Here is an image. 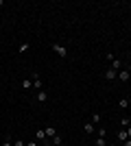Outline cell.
<instances>
[{"label":"cell","mask_w":131,"mask_h":146,"mask_svg":"<svg viewBox=\"0 0 131 146\" xmlns=\"http://www.w3.org/2000/svg\"><path fill=\"white\" fill-rule=\"evenodd\" d=\"M50 142H53V146H61V144H63V140H61V135H59V133H57Z\"/></svg>","instance_id":"12"},{"label":"cell","mask_w":131,"mask_h":146,"mask_svg":"<svg viewBox=\"0 0 131 146\" xmlns=\"http://www.w3.org/2000/svg\"><path fill=\"white\" fill-rule=\"evenodd\" d=\"M107 146H118V144H107Z\"/></svg>","instance_id":"23"},{"label":"cell","mask_w":131,"mask_h":146,"mask_svg":"<svg viewBox=\"0 0 131 146\" xmlns=\"http://www.w3.org/2000/svg\"><path fill=\"white\" fill-rule=\"evenodd\" d=\"M118 107L120 109H127L129 107V98H118Z\"/></svg>","instance_id":"10"},{"label":"cell","mask_w":131,"mask_h":146,"mask_svg":"<svg viewBox=\"0 0 131 146\" xmlns=\"http://www.w3.org/2000/svg\"><path fill=\"white\" fill-rule=\"evenodd\" d=\"M33 87H35L37 92H42V79H39L37 72H33Z\"/></svg>","instance_id":"4"},{"label":"cell","mask_w":131,"mask_h":146,"mask_svg":"<svg viewBox=\"0 0 131 146\" xmlns=\"http://www.w3.org/2000/svg\"><path fill=\"white\" fill-rule=\"evenodd\" d=\"M37 100H39V103H46V100H48V94H46V92H37Z\"/></svg>","instance_id":"11"},{"label":"cell","mask_w":131,"mask_h":146,"mask_svg":"<svg viewBox=\"0 0 131 146\" xmlns=\"http://www.w3.org/2000/svg\"><path fill=\"white\" fill-rule=\"evenodd\" d=\"M118 79L122 81V83H127V81L131 79V72H129V70H120V72H118Z\"/></svg>","instance_id":"5"},{"label":"cell","mask_w":131,"mask_h":146,"mask_svg":"<svg viewBox=\"0 0 131 146\" xmlns=\"http://www.w3.org/2000/svg\"><path fill=\"white\" fill-rule=\"evenodd\" d=\"M35 137H37L39 142L46 140V129H37V131H35Z\"/></svg>","instance_id":"8"},{"label":"cell","mask_w":131,"mask_h":146,"mask_svg":"<svg viewBox=\"0 0 131 146\" xmlns=\"http://www.w3.org/2000/svg\"><path fill=\"white\" fill-rule=\"evenodd\" d=\"M22 87H24V90H29V87H31V79H24V81H22Z\"/></svg>","instance_id":"17"},{"label":"cell","mask_w":131,"mask_h":146,"mask_svg":"<svg viewBox=\"0 0 131 146\" xmlns=\"http://www.w3.org/2000/svg\"><path fill=\"white\" fill-rule=\"evenodd\" d=\"M55 135H57V129L55 127H48V129H46V137H48V140H53Z\"/></svg>","instance_id":"9"},{"label":"cell","mask_w":131,"mask_h":146,"mask_svg":"<svg viewBox=\"0 0 131 146\" xmlns=\"http://www.w3.org/2000/svg\"><path fill=\"white\" fill-rule=\"evenodd\" d=\"M26 146H37V142H29V144H26Z\"/></svg>","instance_id":"22"},{"label":"cell","mask_w":131,"mask_h":146,"mask_svg":"<svg viewBox=\"0 0 131 146\" xmlns=\"http://www.w3.org/2000/svg\"><path fill=\"white\" fill-rule=\"evenodd\" d=\"M103 79H107V81H116V79H118V72L109 68V70H105V72H103Z\"/></svg>","instance_id":"2"},{"label":"cell","mask_w":131,"mask_h":146,"mask_svg":"<svg viewBox=\"0 0 131 146\" xmlns=\"http://www.w3.org/2000/svg\"><path fill=\"white\" fill-rule=\"evenodd\" d=\"M53 50H55L57 57H61V59H66V55H68V48L61 46V44H53Z\"/></svg>","instance_id":"1"},{"label":"cell","mask_w":131,"mask_h":146,"mask_svg":"<svg viewBox=\"0 0 131 146\" xmlns=\"http://www.w3.org/2000/svg\"><path fill=\"white\" fill-rule=\"evenodd\" d=\"M127 135H129V140H131V124L127 127Z\"/></svg>","instance_id":"20"},{"label":"cell","mask_w":131,"mask_h":146,"mask_svg":"<svg viewBox=\"0 0 131 146\" xmlns=\"http://www.w3.org/2000/svg\"><path fill=\"white\" fill-rule=\"evenodd\" d=\"M13 146H26V142H22V140H15V142H13Z\"/></svg>","instance_id":"19"},{"label":"cell","mask_w":131,"mask_h":146,"mask_svg":"<svg viewBox=\"0 0 131 146\" xmlns=\"http://www.w3.org/2000/svg\"><path fill=\"white\" fill-rule=\"evenodd\" d=\"M31 48V44L29 42H24V44H20V52H26V50Z\"/></svg>","instance_id":"14"},{"label":"cell","mask_w":131,"mask_h":146,"mask_svg":"<svg viewBox=\"0 0 131 146\" xmlns=\"http://www.w3.org/2000/svg\"><path fill=\"white\" fill-rule=\"evenodd\" d=\"M112 70L120 72V70H122V61H120V59H114V61H112Z\"/></svg>","instance_id":"6"},{"label":"cell","mask_w":131,"mask_h":146,"mask_svg":"<svg viewBox=\"0 0 131 146\" xmlns=\"http://www.w3.org/2000/svg\"><path fill=\"white\" fill-rule=\"evenodd\" d=\"M129 66H131V57H129Z\"/></svg>","instance_id":"24"},{"label":"cell","mask_w":131,"mask_h":146,"mask_svg":"<svg viewBox=\"0 0 131 146\" xmlns=\"http://www.w3.org/2000/svg\"><path fill=\"white\" fill-rule=\"evenodd\" d=\"M0 146H13V142H11V137H7V140H5V142H2V144H0Z\"/></svg>","instance_id":"18"},{"label":"cell","mask_w":131,"mask_h":146,"mask_svg":"<svg viewBox=\"0 0 131 146\" xmlns=\"http://www.w3.org/2000/svg\"><path fill=\"white\" fill-rule=\"evenodd\" d=\"M129 124H131V118H122V120H120V127L122 129H127Z\"/></svg>","instance_id":"13"},{"label":"cell","mask_w":131,"mask_h":146,"mask_svg":"<svg viewBox=\"0 0 131 146\" xmlns=\"http://www.w3.org/2000/svg\"><path fill=\"white\" fill-rule=\"evenodd\" d=\"M83 131H85V133H94V131H96V127H94L92 122H85V124H83Z\"/></svg>","instance_id":"7"},{"label":"cell","mask_w":131,"mask_h":146,"mask_svg":"<svg viewBox=\"0 0 131 146\" xmlns=\"http://www.w3.org/2000/svg\"><path fill=\"white\" fill-rule=\"evenodd\" d=\"M129 140V135H127V129H120L118 135H116V144H122V142Z\"/></svg>","instance_id":"3"},{"label":"cell","mask_w":131,"mask_h":146,"mask_svg":"<svg viewBox=\"0 0 131 146\" xmlns=\"http://www.w3.org/2000/svg\"><path fill=\"white\" fill-rule=\"evenodd\" d=\"M98 122H100V113H94V116H92V124H94V127H96Z\"/></svg>","instance_id":"15"},{"label":"cell","mask_w":131,"mask_h":146,"mask_svg":"<svg viewBox=\"0 0 131 146\" xmlns=\"http://www.w3.org/2000/svg\"><path fill=\"white\" fill-rule=\"evenodd\" d=\"M96 146H107L105 137H96Z\"/></svg>","instance_id":"16"},{"label":"cell","mask_w":131,"mask_h":146,"mask_svg":"<svg viewBox=\"0 0 131 146\" xmlns=\"http://www.w3.org/2000/svg\"><path fill=\"white\" fill-rule=\"evenodd\" d=\"M122 146H131V140H127V142H122Z\"/></svg>","instance_id":"21"}]
</instances>
